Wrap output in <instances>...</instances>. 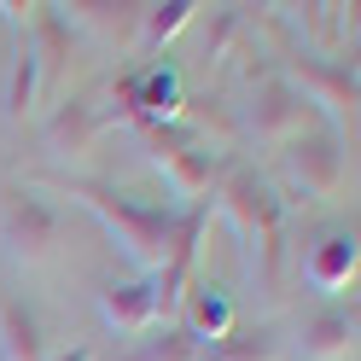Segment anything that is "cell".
I'll return each instance as SVG.
<instances>
[{
  "mask_svg": "<svg viewBox=\"0 0 361 361\" xmlns=\"http://www.w3.org/2000/svg\"><path fill=\"white\" fill-rule=\"evenodd\" d=\"M53 192L76 198L87 216H99V228L123 245V257L140 268L146 280L157 274V268H164L169 239H175V216H180L175 204H157V198H134V192L111 187V180H99V175H59V180H53Z\"/></svg>",
  "mask_w": 361,
  "mask_h": 361,
  "instance_id": "cell-1",
  "label": "cell"
},
{
  "mask_svg": "<svg viewBox=\"0 0 361 361\" xmlns=\"http://www.w3.org/2000/svg\"><path fill=\"white\" fill-rule=\"evenodd\" d=\"M221 210L251 245V274L262 280V291H280L286 280V198L274 192V180H262L257 169H228L221 175Z\"/></svg>",
  "mask_w": 361,
  "mask_h": 361,
  "instance_id": "cell-2",
  "label": "cell"
},
{
  "mask_svg": "<svg viewBox=\"0 0 361 361\" xmlns=\"http://www.w3.org/2000/svg\"><path fill=\"white\" fill-rule=\"evenodd\" d=\"M64 239V210L41 187H12L0 198V245L18 268H41Z\"/></svg>",
  "mask_w": 361,
  "mask_h": 361,
  "instance_id": "cell-3",
  "label": "cell"
},
{
  "mask_svg": "<svg viewBox=\"0 0 361 361\" xmlns=\"http://www.w3.org/2000/svg\"><path fill=\"white\" fill-rule=\"evenodd\" d=\"M280 76L298 87V99L314 111L321 105L326 111V128H338V123H350L355 117V59L344 64V59H309V53H291V59H280Z\"/></svg>",
  "mask_w": 361,
  "mask_h": 361,
  "instance_id": "cell-4",
  "label": "cell"
},
{
  "mask_svg": "<svg viewBox=\"0 0 361 361\" xmlns=\"http://www.w3.org/2000/svg\"><path fill=\"white\" fill-rule=\"evenodd\" d=\"M286 175H291V187H298V198H332L338 187H344V175H350L344 134L326 128V123H314L309 134H298V140L286 146Z\"/></svg>",
  "mask_w": 361,
  "mask_h": 361,
  "instance_id": "cell-5",
  "label": "cell"
},
{
  "mask_svg": "<svg viewBox=\"0 0 361 361\" xmlns=\"http://www.w3.org/2000/svg\"><path fill=\"white\" fill-rule=\"evenodd\" d=\"M245 128H251V140H262V146H291L298 134H309L314 128V111L298 99V87H291L280 71H268L257 87H251V111H245Z\"/></svg>",
  "mask_w": 361,
  "mask_h": 361,
  "instance_id": "cell-6",
  "label": "cell"
},
{
  "mask_svg": "<svg viewBox=\"0 0 361 361\" xmlns=\"http://www.w3.org/2000/svg\"><path fill=\"white\" fill-rule=\"evenodd\" d=\"M152 164H157V175H164V187L175 192V210L210 204L216 187H221V175H228V157H221L210 140L180 146V152H164V157H152Z\"/></svg>",
  "mask_w": 361,
  "mask_h": 361,
  "instance_id": "cell-7",
  "label": "cell"
},
{
  "mask_svg": "<svg viewBox=\"0 0 361 361\" xmlns=\"http://www.w3.org/2000/svg\"><path fill=\"white\" fill-rule=\"evenodd\" d=\"M355 332H361V309L350 303H326V309H309L298 321V350L309 361H350L355 355Z\"/></svg>",
  "mask_w": 361,
  "mask_h": 361,
  "instance_id": "cell-8",
  "label": "cell"
},
{
  "mask_svg": "<svg viewBox=\"0 0 361 361\" xmlns=\"http://www.w3.org/2000/svg\"><path fill=\"white\" fill-rule=\"evenodd\" d=\"M99 314H105V326L111 332H123V338H140L152 332L164 314H157V291L146 274H134V280H105L99 286Z\"/></svg>",
  "mask_w": 361,
  "mask_h": 361,
  "instance_id": "cell-9",
  "label": "cell"
},
{
  "mask_svg": "<svg viewBox=\"0 0 361 361\" xmlns=\"http://www.w3.org/2000/svg\"><path fill=\"white\" fill-rule=\"evenodd\" d=\"M355 268H361V239L355 228H326L321 239L309 245V257H303V280L314 291H344L355 280Z\"/></svg>",
  "mask_w": 361,
  "mask_h": 361,
  "instance_id": "cell-10",
  "label": "cell"
},
{
  "mask_svg": "<svg viewBox=\"0 0 361 361\" xmlns=\"http://www.w3.org/2000/svg\"><path fill=\"white\" fill-rule=\"evenodd\" d=\"M6 12V24H12V76H6V123H24L35 99H41V87H47V76H41V59H35V41L30 30L12 18V6H0Z\"/></svg>",
  "mask_w": 361,
  "mask_h": 361,
  "instance_id": "cell-11",
  "label": "cell"
},
{
  "mask_svg": "<svg viewBox=\"0 0 361 361\" xmlns=\"http://www.w3.org/2000/svg\"><path fill=\"white\" fill-rule=\"evenodd\" d=\"M175 326H187L198 344L228 338V332H233V303H228V291H221L216 280H192L187 298H180V309H175Z\"/></svg>",
  "mask_w": 361,
  "mask_h": 361,
  "instance_id": "cell-12",
  "label": "cell"
},
{
  "mask_svg": "<svg viewBox=\"0 0 361 361\" xmlns=\"http://www.w3.org/2000/svg\"><path fill=\"white\" fill-rule=\"evenodd\" d=\"M105 123H111V117H105L94 99H64V105L53 111V123H47V146L64 152V157H87L94 140L105 134Z\"/></svg>",
  "mask_w": 361,
  "mask_h": 361,
  "instance_id": "cell-13",
  "label": "cell"
},
{
  "mask_svg": "<svg viewBox=\"0 0 361 361\" xmlns=\"http://www.w3.org/2000/svg\"><path fill=\"white\" fill-rule=\"evenodd\" d=\"M0 361H53L41 314L30 303L6 298V291H0Z\"/></svg>",
  "mask_w": 361,
  "mask_h": 361,
  "instance_id": "cell-14",
  "label": "cell"
},
{
  "mask_svg": "<svg viewBox=\"0 0 361 361\" xmlns=\"http://www.w3.org/2000/svg\"><path fill=\"white\" fill-rule=\"evenodd\" d=\"M198 361H280V326L262 321V326H233L228 338L198 350Z\"/></svg>",
  "mask_w": 361,
  "mask_h": 361,
  "instance_id": "cell-15",
  "label": "cell"
},
{
  "mask_svg": "<svg viewBox=\"0 0 361 361\" xmlns=\"http://www.w3.org/2000/svg\"><path fill=\"white\" fill-rule=\"evenodd\" d=\"M198 350H204V344H198L187 326H175V321H169L164 332L152 326V338H140V344H134L123 361H198Z\"/></svg>",
  "mask_w": 361,
  "mask_h": 361,
  "instance_id": "cell-16",
  "label": "cell"
},
{
  "mask_svg": "<svg viewBox=\"0 0 361 361\" xmlns=\"http://www.w3.org/2000/svg\"><path fill=\"white\" fill-rule=\"evenodd\" d=\"M198 12H204L198 0H164V6H146V12H140V41L157 53L169 35H180V30H187Z\"/></svg>",
  "mask_w": 361,
  "mask_h": 361,
  "instance_id": "cell-17",
  "label": "cell"
},
{
  "mask_svg": "<svg viewBox=\"0 0 361 361\" xmlns=\"http://www.w3.org/2000/svg\"><path fill=\"white\" fill-rule=\"evenodd\" d=\"M53 361H94V344H71V350H59Z\"/></svg>",
  "mask_w": 361,
  "mask_h": 361,
  "instance_id": "cell-18",
  "label": "cell"
}]
</instances>
